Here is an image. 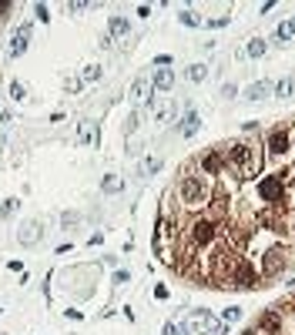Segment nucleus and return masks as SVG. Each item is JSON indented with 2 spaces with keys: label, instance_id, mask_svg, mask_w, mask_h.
I'll list each match as a JSON object with an SVG mask.
<instances>
[{
  "label": "nucleus",
  "instance_id": "5",
  "mask_svg": "<svg viewBox=\"0 0 295 335\" xmlns=\"http://www.w3.org/2000/svg\"><path fill=\"white\" fill-rule=\"evenodd\" d=\"M184 325H188L194 335H215V332H218V322H215L208 312H192Z\"/></svg>",
  "mask_w": 295,
  "mask_h": 335
},
{
  "label": "nucleus",
  "instance_id": "24",
  "mask_svg": "<svg viewBox=\"0 0 295 335\" xmlns=\"http://www.w3.org/2000/svg\"><path fill=\"white\" fill-rule=\"evenodd\" d=\"M101 78V67L94 64V67H84V74H80V80H98Z\"/></svg>",
  "mask_w": 295,
  "mask_h": 335
},
{
  "label": "nucleus",
  "instance_id": "26",
  "mask_svg": "<svg viewBox=\"0 0 295 335\" xmlns=\"http://www.w3.org/2000/svg\"><path fill=\"white\" fill-rule=\"evenodd\" d=\"M288 37H292V30H288V24H278V30H275V40H278V44H285Z\"/></svg>",
  "mask_w": 295,
  "mask_h": 335
},
{
  "label": "nucleus",
  "instance_id": "15",
  "mask_svg": "<svg viewBox=\"0 0 295 335\" xmlns=\"http://www.w3.org/2000/svg\"><path fill=\"white\" fill-rule=\"evenodd\" d=\"M151 88H158V90H171V88H174V74H171L168 67H161L158 74H154V80H151Z\"/></svg>",
  "mask_w": 295,
  "mask_h": 335
},
{
  "label": "nucleus",
  "instance_id": "23",
  "mask_svg": "<svg viewBox=\"0 0 295 335\" xmlns=\"http://www.w3.org/2000/svg\"><path fill=\"white\" fill-rule=\"evenodd\" d=\"M178 20H182L184 27H198V24H202V20H198V17L192 14V10H182V14H178Z\"/></svg>",
  "mask_w": 295,
  "mask_h": 335
},
{
  "label": "nucleus",
  "instance_id": "33",
  "mask_svg": "<svg viewBox=\"0 0 295 335\" xmlns=\"http://www.w3.org/2000/svg\"><path fill=\"white\" fill-rule=\"evenodd\" d=\"M138 121H141V118H138V114H131V118H128V124H124V131H134Z\"/></svg>",
  "mask_w": 295,
  "mask_h": 335
},
{
  "label": "nucleus",
  "instance_id": "14",
  "mask_svg": "<svg viewBox=\"0 0 295 335\" xmlns=\"http://www.w3.org/2000/svg\"><path fill=\"white\" fill-rule=\"evenodd\" d=\"M78 141H80V144H94V141H98V128H94V121H80Z\"/></svg>",
  "mask_w": 295,
  "mask_h": 335
},
{
  "label": "nucleus",
  "instance_id": "20",
  "mask_svg": "<svg viewBox=\"0 0 295 335\" xmlns=\"http://www.w3.org/2000/svg\"><path fill=\"white\" fill-rule=\"evenodd\" d=\"M101 188L108 191V194H114V191H121V188H124V181H121V178H114V174H108V178L101 181Z\"/></svg>",
  "mask_w": 295,
  "mask_h": 335
},
{
  "label": "nucleus",
  "instance_id": "27",
  "mask_svg": "<svg viewBox=\"0 0 295 335\" xmlns=\"http://www.w3.org/2000/svg\"><path fill=\"white\" fill-rule=\"evenodd\" d=\"M141 168H144V174H151V171H158V168H161V161H158V158H144V164H141Z\"/></svg>",
  "mask_w": 295,
  "mask_h": 335
},
{
  "label": "nucleus",
  "instance_id": "6",
  "mask_svg": "<svg viewBox=\"0 0 295 335\" xmlns=\"http://www.w3.org/2000/svg\"><path fill=\"white\" fill-rule=\"evenodd\" d=\"M285 268V248H268L265 255H262V275H278Z\"/></svg>",
  "mask_w": 295,
  "mask_h": 335
},
{
  "label": "nucleus",
  "instance_id": "10",
  "mask_svg": "<svg viewBox=\"0 0 295 335\" xmlns=\"http://www.w3.org/2000/svg\"><path fill=\"white\" fill-rule=\"evenodd\" d=\"M202 168L208 171V174H222L225 171V154H222V148H215V151H208V154L202 158Z\"/></svg>",
  "mask_w": 295,
  "mask_h": 335
},
{
  "label": "nucleus",
  "instance_id": "9",
  "mask_svg": "<svg viewBox=\"0 0 295 335\" xmlns=\"http://www.w3.org/2000/svg\"><path fill=\"white\" fill-rule=\"evenodd\" d=\"M265 148H268V154H285V151H288V128H275V131L268 134Z\"/></svg>",
  "mask_w": 295,
  "mask_h": 335
},
{
  "label": "nucleus",
  "instance_id": "28",
  "mask_svg": "<svg viewBox=\"0 0 295 335\" xmlns=\"http://www.w3.org/2000/svg\"><path fill=\"white\" fill-rule=\"evenodd\" d=\"M10 98L14 100H24V84H17V80H14V84H10Z\"/></svg>",
  "mask_w": 295,
  "mask_h": 335
},
{
  "label": "nucleus",
  "instance_id": "3",
  "mask_svg": "<svg viewBox=\"0 0 295 335\" xmlns=\"http://www.w3.org/2000/svg\"><path fill=\"white\" fill-rule=\"evenodd\" d=\"M182 201H184V204H192V208L204 204V201H208V188H204V181L194 178V174H188V178L182 181Z\"/></svg>",
  "mask_w": 295,
  "mask_h": 335
},
{
  "label": "nucleus",
  "instance_id": "37",
  "mask_svg": "<svg viewBox=\"0 0 295 335\" xmlns=\"http://www.w3.org/2000/svg\"><path fill=\"white\" fill-rule=\"evenodd\" d=\"M288 30H292V37H295V17H292V20H288Z\"/></svg>",
  "mask_w": 295,
  "mask_h": 335
},
{
  "label": "nucleus",
  "instance_id": "40",
  "mask_svg": "<svg viewBox=\"0 0 295 335\" xmlns=\"http://www.w3.org/2000/svg\"><path fill=\"white\" fill-rule=\"evenodd\" d=\"M292 305H295V302H292Z\"/></svg>",
  "mask_w": 295,
  "mask_h": 335
},
{
  "label": "nucleus",
  "instance_id": "32",
  "mask_svg": "<svg viewBox=\"0 0 295 335\" xmlns=\"http://www.w3.org/2000/svg\"><path fill=\"white\" fill-rule=\"evenodd\" d=\"M68 7H70V10H74V14H80V10H88L91 4H84V0H78V4H68Z\"/></svg>",
  "mask_w": 295,
  "mask_h": 335
},
{
  "label": "nucleus",
  "instance_id": "38",
  "mask_svg": "<svg viewBox=\"0 0 295 335\" xmlns=\"http://www.w3.org/2000/svg\"><path fill=\"white\" fill-rule=\"evenodd\" d=\"M4 144H7V138H4V134H0V151H4Z\"/></svg>",
  "mask_w": 295,
  "mask_h": 335
},
{
  "label": "nucleus",
  "instance_id": "17",
  "mask_svg": "<svg viewBox=\"0 0 295 335\" xmlns=\"http://www.w3.org/2000/svg\"><path fill=\"white\" fill-rule=\"evenodd\" d=\"M37 234H40L37 222H27V224L20 228V234H17V238H20V245H34V242H37Z\"/></svg>",
  "mask_w": 295,
  "mask_h": 335
},
{
  "label": "nucleus",
  "instance_id": "39",
  "mask_svg": "<svg viewBox=\"0 0 295 335\" xmlns=\"http://www.w3.org/2000/svg\"><path fill=\"white\" fill-rule=\"evenodd\" d=\"M242 335H258V332H255V328H248V332H242Z\"/></svg>",
  "mask_w": 295,
  "mask_h": 335
},
{
  "label": "nucleus",
  "instance_id": "25",
  "mask_svg": "<svg viewBox=\"0 0 295 335\" xmlns=\"http://www.w3.org/2000/svg\"><path fill=\"white\" fill-rule=\"evenodd\" d=\"M262 54H265V44H262L258 37H255V40L248 44V57H262Z\"/></svg>",
  "mask_w": 295,
  "mask_h": 335
},
{
  "label": "nucleus",
  "instance_id": "1",
  "mask_svg": "<svg viewBox=\"0 0 295 335\" xmlns=\"http://www.w3.org/2000/svg\"><path fill=\"white\" fill-rule=\"evenodd\" d=\"M222 154H225V164L228 168H235L242 178H252L255 171L262 168V154L255 151L252 144H228V148H222Z\"/></svg>",
  "mask_w": 295,
  "mask_h": 335
},
{
  "label": "nucleus",
  "instance_id": "4",
  "mask_svg": "<svg viewBox=\"0 0 295 335\" xmlns=\"http://www.w3.org/2000/svg\"><path fill=\"white\" fill-rule=\"evenodd\" d=\"M215 222L212 218H198V222H192V228H188V238H192V245H212L215 242Z\"/></svg>",
  "mask_w": 295,
  "mask_h": 335
},
{
  "label": "nucleus",
  "instance_id": "8",
  "mask_svg": "<svg viewBox=\"0 0 295 335\" xmlns=\"http://www.w3.org/2000/svg\"><path fill=\"white\" fill-rule=\"evenodd\" d=\"M148 111L158 121H171L174 118V98H148Z\"/></svg>",
  "mask_w": 295,
  "mask_h": 335
},
{
  "label": "nucleus",
  "instance_id": "30",
  "mask_svg": "<svg viewBox=\"0 0 295 335\" xmlns=\"http://www.w3.org/2000/svg\"><path fill=\"white\" fill-rule=\"evenodd\" d=\"M64 88H68L70 94H74V90H80V78H68V84H64Z\"/></svg>",
  "mask_w": 295,
  "mask_h": 335
},
{
  "label": "nucleus",
  "instance_id": "13",
  "mask_svg": "<svg viewBox=\"0 0 295 335\" xmlns=\"http://www.w3.org/2000/svg\"><path fill=\"white\" fill-rule=\"evenodd\" d=\"M198 128H202V118H198V114H184L182 124H178V134H182V138H192Z\"/></svg>",
  "mask_w": 295,
  "mask_h": 335
},
{
  "label": "nucleus",
  "instance_id": "29",
  "mask_svg": "<svg viewBox=\"0 0 295 335\" xmlns=\"http://www.w3.org/2000/svg\"><path fill=\"white\" fill-rule=\"evenodd\" d=\"M14 212H17V201H14V198H10V201H7V204H4V212H0V214H4V218H10V214H14Z\"/></svg>",
  "mask_w": 295,
  "mask_h": 335
},
{
  "label": "nucleus",
  "instance_id": "16",
  "mask_svg": "<svg viewBox=\"0 0 295 335\" xmlns=\"http://www.w3.org/2000/svg\"><path fill=\"white\" fill-rule=\"evenodd\" d=\"M148 90H151V80L141 74V78L131 84V100H144V98H148Z\"/></svg>",
  "mask_w": 295,
  "mask_h": 335
},
{
  "label": "nucleus",
  "instance_id": "19",
  "mask_svg": "<svg viewBox=\"0 0 295 335\" xmlns=\"http://www.w3.org/2000/svg\"><path fill=\"white\" fill-rule=\"evenodd\" d=\"M184 78L198 84V80H204V78H208V67H202V64H192L188 70H184Z\"/></svg>",
  "mask_w": 295,
  "mask_h": 335
},
{
  "label": "nucleus",
  "instance_id": "34",
  "mask_svg": "<svg viewBox=\"0 0 295 335\" xmlns=\"http://www.w3.org/2000/svg\"><path fill=\"white\" fill-rule=\"evenodd\" d=\"M238 315H242L238 308H225V322H235V318H238Z\"/></svg>",
  "mask_w": 295,
  "mask_h": 335
},
{
  "label": "nucleus",
  "instance_id": "31",
  "mask_svg": "<svg viewBox=\"0 0 295 335\" xmlns=\"http://www.w3.org/2000/svg\"><path fill=\"white\" fill-rule=\"evenodd\" d=\"M37 17H40V20H50V10H47V7H44V4H37Z\"/></svg>",
  "mask_w": 295,
  "mask_h": 335
},
{
  "label": "nucleus",
  "instance_id": "11",
  "mask_svg": "<svg viewBox=\"0 0 295 335\" xmlns=\"http://www.w3.org/2000/svg\"><path fill=\"white\" fill-rule=\"evenodd\" d=\"M27 44H30V24H20L17 34H14V40H10V54L20 57L24 50H27Z\"/></svg>",
  "mask_w": 295,
  "mask_h": 335
},
{
  "label": "nucleus",
  "instance_id": "2",
  "mask_svg": "<svg viewBox=\"0 0 295 335\" xmlns=\"http://www.w3.org/2000/svg\"><path fill=\"white\" fill-rule=\"evenodd\" d=\"M258 194L262 201H268V208H285V184L282 174H268L258 181Z\"/></svg>",
  "mask_w": 295,
  "mask_h": 335
},
{
  "label": "nucleus",
  "instance_id": "22",
  "mask_svg": "<svg viewBox=\"0 0 295 335\" xmlns=\"http://www.w3.org/2000/svg\"><path fill=\"white\" fill-rule=\"evenodd\" d=\"M292 88H295L292 78H282L278 84H275V94H278V98H288V94H292Z\"/></svg>",
  "mask_w": 295,
  "mask_h": 335
},
{
  "label": "nucleus",
  "instance_id": "35",
  "mask_svg": "<svg viewBox=\"0 0 295 335\" xmlns=\"http://www.w3.org/2000/svg\"><path fill=\"white\" fill-rule=\"evenodd\" d=\"M154 64L164 67V64H171V57H168V54H158V57H154Z\"/></svg>",
  "mask_w": 295,
  "mask_h": 335
},
{
  "label": "nucleus",
  "instance_id": "12",
  "mask_svg": "<svg viewBox=\"0 0 295 335\" xmlns=\"http://www.w3.org/2000/svg\"><path fill=\"white\" fill-rule=\"evenodd\" d=\"M278 325H282V308H272V312L262 315L258 328H265V332H278Z\"/></svg>",
  "mask_w": 295,
  "mask_h": 335
},
{
  "label": "nucleus",
  "instance_id": "21",
  "mask_svg": "<svg viewBox=\"0 0 295 335\" xmlns=\"http://www.w3.org/2000/svg\"><path fill=\"white\" fill-rule=\"evenodd\" d=\"M128 34V20H121V17H111V37H124Z\"/></svg>",
  "mask_w": 295,
  "mask_h": 335
},
{
  "label": "nucleus",
  "instance_id": "36",
  "mask_svg": "<svg viewBox=\"0 0 295 335\" xmlns=\"http://www.w3.org/2000/svg\"><path fill=\"white\" fill-rule=\"evenodd\" d=\"M7 10H10V4H0V17H4Z\"/></svg>",
  "mask_w": 295,
  "mask_h": 335
},
{
  "label": "nucleus",
  "instance_id": "18",
  "mask_svg": "<svg viewBox=\"0 0 295 335\" xmlns=\"http://www.w3.org/2000/svg\"><path fill=\"white\" fill-rule=\"evenodd\" d=\"M265 90H268V80H255V84L245 90V98H248V100H262V98H265Z\"/></svg>",
  "mask_w": 295,
  "mask_h": 335
},
{
  "label": "nucleus",
  "instance_id": "7",
  "mask_svg": "<svg viewBox=\"0 0 295 335\" xmlns=\"http://www.w3.org/2000/svg\"><path fill=\"white\" fill-rule=\"evenodd\" d=\"M232 285H235V288H255V285H258V275H255V268L252 265H245V262H238V268H235V272H232Z\"/></svg>",
  "mask_w": 295,
  "mask_h": 335
}]
</instances>
